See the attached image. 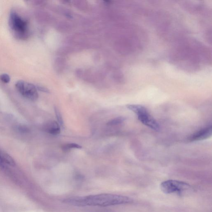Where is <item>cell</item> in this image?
<instances>
[{
	"mask_svg": "<svg viewBox=\"0 0 212 212\" xmlns=\"http://www.w3.org/2000/svg\"><path fill=\"white\" fill-rule=\"evenodd\" d=\"M63 202L67 204L76 206L106 207L130 203L132 202L133 200L132 199L125 196L105 194L68 198L64 200Z\"/></svg>",
	"mask_w": 212,
	"mask_h": 212,
	"instance_id": "6da1fadb",
	"label": "cell"
},
{
	"mask_svg": "<svg viewBox=\"0 0 212 212\" xmlns=\"http://www.w3.org/2000/svg\"><path fill=\"white\" fill-rule=\"evenodd\" d=\"M9 25L14 36L17 39L26 40L28 38L30 35L28 23L15 10H12L10 13Z\"/></svg>",
	"mask_w": 212,
	"mask_h": 212,
	"instance_id": "7a4b0ae2",
	"label": "cell"
},
{
	"mask_svg": "<svg viewBox=\"0 0 212 212\" xmlns=\"http://www.w3.org/2000/svg\"><path fill=\"white\" fill-rule=\"evenodd\" d=\"M126 107L136 114L138 120L143 124L155 131L160 130L159 124L144 106L139 104H128Z\"/></svg>",
	"mask_w": 212,
	"mask_h": 212,
	"instance_id": "3957f363",
	"label": "cell"
},
{
	"mask_svg": "<svg viewBox=\"0 0 212 212\" xmlns=\"http://www.w3.org/2000/svg\"><path fill=\"white\" fill-rule=\"evenodd\" d=\"M160 189L165 194H177L180 195L190 190L191 186L185 182L168 180L161 184Z\"/></svg>",
	"mask_w": 212,
	"mask_h": 212,
	"instance_id": "277c9868",
	"label": "cell"
},
{
	"mask_svg": "<svg viewBox=\"0 0 212 212\" xmlns=\"http://www.w3.org/2000/svg\"><path fill=\"white\" fill-rule=\"evenodd\" d=\"M16 87L22 96L31 101H36L39 95L37 88L32 83L23 80H19L16 84Z\"/></svg>",
	"mask_w": 212,
	"mask_h": 212,
	"instance_id": "5b68a950",
	"label": "cell"
},
{
	"mask_svg": "<svg viewBox=\"0 0 212 212\" xmlns=\"http://www.w3.org/2000/svg\"><path fill=\"white\" fill-rule=\"evenodd\" d=\"M212 134V127L211 125L195 133L190 137L189 140L191 141L203 140L210 138Z\"/></svg>",
	"mask_w": 212,
	"mask_h": 212,
	"instance_id": "8992f818",
	"label": "cell"
},
{
	"mask_svg": "<svg viewBox=\"0 0 212 212\" xmlns=\"http://www.w3.org/2000/svg\"><path fill=\"white\" fill-rule=\"evenodd\" d=\"M45 130L49 134L57 135L61 132L60 126L57 121H49L45 124Z\"/></svg>",
	"mask_w": 212,
	"mask_h": 212,
	"instance_id": "52a82bcc",
	"label": "cell"
},
{
	"mask_svg": "<svg viewBox=\"0 0 212 212\" xmlns=\"http://www.w3.org/2000/svg\"><path fill=\"white\" fill-rule=\"evenodd\" d=\"M1 157L3 163H6L9 165L14 166L16 164L14 160L11 156L8 154L1 152Z\"/></svg>",
	"mask_w": 212,
	"mask_h": 212,
	"instance_id": "ba28073f",
	"label": "cell"
},
{
	"mask_svg": "<svg viewBox=\"0 0 212 212\" xmlns=\"http://www.w3.org/2000/svg\"><path fill=\"white\" fill-rule=\"evenodd\" d=\"M82 147L75 143H70L64 145L62 146V150L64 152L70 151L72 149H81Z\"/></svg>",
	"mask_w": 212,
	"mask_h": 212,
	"instance_id": "9c48e42d",
	"label": "cell"
},
{
	"mask_svg": "<svg viewBox=\"0 0 212 212\" xmlns=\"http://www.w3.org/2000/svg\"><path fill=\"white\" fill-rule=\"evenodd\" d=\"M124 120H125V118L123 117H116V118L109 121L106 123V125L108 126H113V125H118L123 122Z\"/></svg>",
	"mask_w": 212,
	"mask_h": 212,
	"instance_id": "30bf717a",
	"label": "cell"
},
{
	"mask_svg": "<svg viewBox=\"0 0 212 212\" xmlns=\"http://www.w3.org/2000/svg\"><path fill=\"white\" fill-rule=\"evenodd\" d=\"M54 112H55V115H56L57 119L58 121V123H59L60 126L63 127L64 126V120H63V118H62V115H61V112L59 111V108L54 106Z\"/></svg>",
	"mask_w": 212,
	"mask_h": 212,
	"instance_id": "8fae6325",
	"label": "cell"
},
{
	"mask_svg": "<svg viewBox=\"0 0 212 212\" xmlns=\"http://www.w3.org/2000/svg\"><path fill=\"white\" fill-rule=\"evenodd\" d=\"M0 80L3 83H9L10 80H11V78L8 74L4 73V74H1L0 76Z\"/></svg>",
	"mask_w": 212,
	"mask_h": 212,
	"instance_id": "7c38bea8",
	"label": "cell"
},
{
	"mask_svg": "<svg viewBox=\"0 0 212 212\" xmlns=\"http://www.w3.org/2000/svg\"><path fill=\"white\" fill-rule=\"evenodd\" d=\"M18 129L19 131L23 133L27 132L28 131V128L25 126H23V125L19 126L18 127Z\"/></svg>",
	"mask_w": 212,
	"mask_h": 212,
	"instance_id": "4fadbf2b",
	"label": "cell"
},
{
	"mask_svg": "<svg viewBox=\"0 0 212 212\" xmlns=\"http://www.w3.org/2000/svg\"><path fill=\"white\" fill-rule=\"evenodd\" d=\"M36 87L38 90L42 91V92H47V93H49L50 92L49 90L45 87H41V86H37Z\"/></svg>",
	"mask_w": 212,
	"mask_h": 212,
	"instance_id": "5bb4252c",
	"label": "cell"
},
{
	"mask_svg": "<svg viewBox=\"0 0 212 212\" xmlns=\"http://www.w3.org/2000/svg\"><path fill=\"white\" fill-rule=\"evenodd\" d=\"M3 162L2 160L1 157V152H0V164H2Z\"/></svg>",
	"mask_w": 212,
	"mask_h": 212,
	"instance_id": "9a60e30c",
	"label": "cell"
}]
</instances>
